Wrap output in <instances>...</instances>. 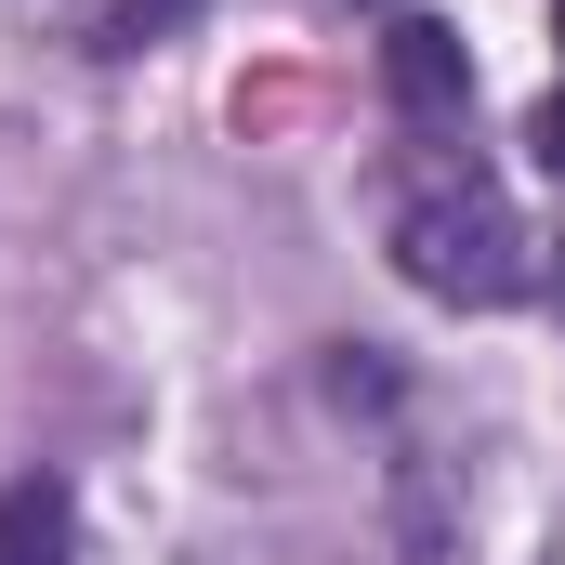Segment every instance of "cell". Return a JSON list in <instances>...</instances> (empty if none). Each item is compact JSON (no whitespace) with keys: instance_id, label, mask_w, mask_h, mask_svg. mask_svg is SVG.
Here are the masks:
<instances>
[{"instance_id":"obj_1","label":"cell","mask_w":565,"mask_h":565,"mask_svg":"<svg viewBox=\"0 0 565 565\" xmlns=\"http://www.w3.org/2000/svg\"><path fill=\"white\" fill-rule=\"evenodd\" d=\"M395 264H408V289H434V302H526L540 289V224L500 198V184H434V198H408L395 211Z\"/></svg>"},{"instance_id":"obj_2","label":"cell","mask_w":565,"mask_h":565,"mask_svg":"<svg viewBox=\"0 0 565 565\" xmlns=\"http://www.w3.org/2000/svg\"><path fill=\"white\" fill-rule=\"evenodd\" d=\"M382 93H395L408 119H460V93H473V53H460V26L408 13V26L382 40Z\"/></svg>"},{"instance_id":"obj_3","label":"cell","mask_w":565,"mask_h":565,"mask_svg":"<svg viewBox=\"0 0 565 565\" xmlns=\"http://www.w3.org/2000/svg\"><path fill=\"white\" fill-rule=\"evenodd\" d=\"M0 565H79V513L53 473H13L0 487Z\"/></svg>"},{"instance_id":"obj_4","label":"cell","mask_w":565,"mask_h":565,"mask_svg":"<svg viewBox=\"0 0 565 565\" xmlns=\"http://www.w3.org/2000/svg\"><path fill=\"white\" fill-rule=\"evenodd\" d=\"M171 13H184V0H106V13H93V53H145V26H171Z\"/></svg>"},{"instance_id":"obj_5","label":"cell","mask_w":565,"mask_h":565,"mask_svg":"<svg viewBox=\"0 0 565 565\" xmlns=\"http://www.w3.org/2000/svg\"><path fill=\"white\" fill-rule=\"evenodd\" d=\"M526 145H540V171H553V184H565V79H553V93H540V119H526Z\"/></svg>"},{"instance_id":"obj_6","label":"cell","mask_w":565,"mask_h":565,"mask_svg":"<svg viewBox=\"0 0 565 565\" xmlns=\"http://www.w3.org/2000/svg\"><path fill=\"white\" fill-rule=\"evenodd\" d=\"M553 40H565V0H553Z\"/></svg>"}]
</instances>
